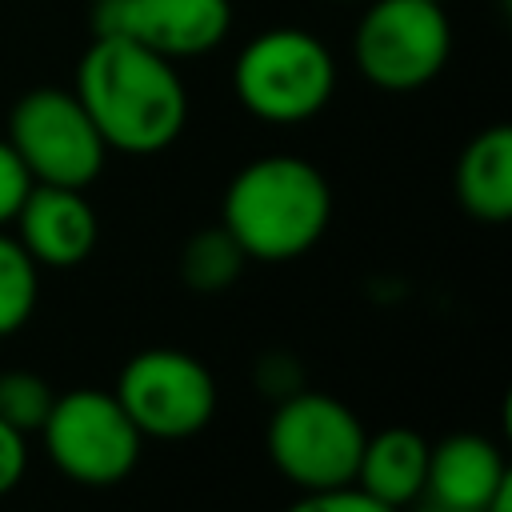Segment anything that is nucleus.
<instances>
[{"label": "nucleus", "mask_w": 512, "mask_h": 512, "mask_svg": "<svg viewBox=\"0 0 512 512\" xmlns=\"http://www.w3.org/2000/svg\"><path fill=\"white\" fill-rule=\"evenodd\" d=\"M72 92L108 152L156 156L188 124V88L176 64L124 36H92Z\"/></svg>", "instance_id": "obj_1"}, {"label": "nucleus", "mask_w": 512, "mask_h": 512, "mask_svg": "<svg viewBox=\"0 0 512 512\" xmlns=\"http://www.w3.org/2000/svg\"><path fill=\"white\" fill-rule=\"evenodd\" d=\"M332 220V188L324 172L288 152L248 160L224 188L220 224L248 260L284 264L304 256Z\"/></svg>", "instance_id": "obj_2"}, {"label": "nucleus", "mask_w": 512, "mask_h": 512, "mask_svg": "<svg viewBox=\"0 0 512 512\" xmlns=\"http://www.w3.org/2000/svg\"><path fill=\"white\" fill-rule=\"evenodd\" d=\"M232 92L240 108L264 124H304L320 116L336 92V56L308 28H264L244 40L232 60Z\"/></svg>", "instance_id": "obj_3"}, {"label": "nucleus", "mask_w": 512, "mask_h": 512, "mask_svg": "<svg viewBox=\"0 0 512 512\" xmlns=\"http://www.w3.org/2000/svg\"><path fill=\"white\" fill-rule=\"evenodd\" d=\"M364 424L360 416L324 392H292L276 400L268 420V456L284 480L300 492L336 488L356 480V464L364 452Z\"/></svg>", "instance_id": "obj_4"}, {"label": "nucleus", "mask_w": 512, "mask_h": 512, "mask_svg": "<svg viewBox=\"0 0 512 512\" xmlns=\"http://www.w3.org/2000/svg\"><path fill=\"white\" fill-rule=\"evenodd\" d=\"M452 56V24L432 0H372L352 28V60L380 92L432 84Z\"/></svg>", "instance_id": "obj_5"}, {"label": "nucleus", "mask_w": 512, "mask_h": 512, "mask_svg": "<svg viewBox=\"0 0 512 512\" xmlns=\"http://www.w3.org/2000/svg\"><path fill=\"white\" fill-rule=\"evenodd\" d=\"M4 140L20 156L32 184L88 188L108 160V144L100 140L76 92L52 84L32 88L12 104Z\"/></svg>", "instance_id": "obj_6"}, {"label": "nucleus", "mask_w": 512, "mask_h": 512, "mask_svg": "<svg viewBox=\"0 0 512 512\" xmlns=\"http://www.w3.org/2000/svg\"><path fill=\"white\" fill-rule=\"evenodd\" d=\"M40 440L48 460L84 488H112L128 480L144 444L120 400L96 388H72L56 396L48 420L40 424Z\"/></svg>", "instance_id": "obj_7"}, {"label": "nucleus", "mask_w": 512, "mask_h": 512, "mask_svg": "<svg viewBox=\"0 0 512 512\" xmlns=\"http://www.w3.org/2000/svg\"><path fill=\"white\" fill-rule=\"evenodd\" d=\"M112 396L152 440H188L204 432L216 416V380L184 348H144L120 376Z\"/></svg>", "instance_id": "obj_8"}, {"label": "nucleus", "mask_w": 512, "mask_h": 512, "mask_svg": "<svg viewBox=\"0 0 512 512\" xmlns=\"http://www.w3.org/2000/svg\"><path fill=\"white\" fill-rule=\"evenodd\" d=\"M232 32V0H92V36H124L164 60H200Z\"/></svg>", "instance_id": "obj_9"}, {"label": "nucleus", "mask_w": 512, "mask_h": 512, "mask_svg": "<svg viewBox=\"0 0 512 512\" xmlns=\"http://www.w3.org/2000/svg\"><path fill=\"white\" fill-rule=\"evenodd\" d=\"M12 224H16V240L40 268L84 264L100 236V220L84 188H56V184H32Z\"/></svg>", "instance_id": "obj_10"}, {"label": "nucleus", "mask_w": 512, "mask_h": 512, "mask_svg": "<svg viewBox=\"0 0 512 512\" xmlns=\"http://www.w3.org/2000/svg\"><path fill=\"white\" fill-rule=\"evenodd\" d=\"M512 480L508 460L496 440L480 432H452L440 444H428L424 496L444 512H484L488 500Z\"/></svg>", "instance_id": "obj_11"}, {"label": "nucleus", "mask_w": 512, "mask_h": 512, "mask_svg": "<svg viewBox=\"0 0 512 512\" xmlns=\"http://www.w3.org/2000/svg\"><path fill=\"white\" fill-rule=\"evenodd\" d=\"M456 200L472 220L504 224L512 216V128L476 132L456 160Z\"/></svg>", "instance_id": "obj_12"}, {"label": "nucleus", "mask_w": 512, "mask_h": 512, "mask_svg": "<svg viewBox=\"0 0 512 512\" xmlns=\"http://www.w3.org/2000/svg\"><path fill=\"white\" fill-rule=\"evenodd\" d=\"M424 472H428V440L412 428H384L376 436H364V452L352 484L400 512L424 496Z\"/></svg>", "instance_id": "obj_13"}, {"label": "nucleus", "mask_w": 512, "mask_h": 512, "mask_svg": "<svg viewBox=\"0 0 512 512\" xmlns=\"http://www.w3.org/2000/svg\"><path fill=\"white\" fill-rule=\"evenodd\" d=\"M244 248L232 240V232L224 228V224H216V228H204V232H196L188 244H184V252H180V280L192 288V292H204V296H212V292H224V288H232L236 284V276L244 272Z\"/></svg>", "instance_id": "obj_14"}, {"label": "nucleus", "mask_w": 512, "mask_h": 512, "mask_svg": "<svg viewBox=\"0 0 512 512\" xmlns=\"http://www.w3.org/2000/svg\"><path fill=\"white\" fill-rule=\"evenodd\" d=\"M40 300V264L0 228V340L20 332Z\"/></svg>", "instance_id": "obj_15"}, {"label": "nucleus", "mask_w": 512, "mask_h": 512, "mask_svg": "<svg viewBox=\"0 0 512 512\" xmlns=\"http://www.w3.org/2000/svg\"><path fill=\"white\" fill-rule=\"evenodd\" d=\"M52 400H56V392L48 388V380L40 372H28V368L0 372V420L20 428L24 436L40 432V424L52 412Z\"/></svg>", "instance_id": "obj_16"}, {"label": "nucleus", "mask_w": 512, "mask_h": 512, "mask_svg": "<svg viewBox=\"0 0 512 512\" xmlns=\"http://www.w3.org/2000/svg\"><path fill=\"white\" fill-rule=\"evenodd\" d=\"M284 512H396L388 504H380L376 496H368L356 484H336V488H316L304 492L296 504H288Z\"/></svg>", "instance_id": "obj_17"}, {"label": "nucleus", "mask_w": 512, "mask_h": 512, "mask_svg": "<svg viewBox=\"0 0 512 512\" xmlns=\"http://www.w3.org/2000/svg\"><path fill=\"white\" fill-rule=\"evenodd\" d=\"M256 384L272 396V400H284L292 392L304 388V368L292 352H268L260 364H256Z\"/></svg>", "instance_id": "obj_18"}, {"label": "nucleus", "mask_w": 512, "mask_h": 512, "mask_svg": "<svg viewBox=\"0 0 512 512\" xmlns=\"http://www.w3.org/2000/svg\"><path fill=\"white\" fill-rule=\"evenodd\" d=\"M28 188H32V176L24 172V164H20V156L12 152V144L0 140V228L12 224V216H16V208L24 204Z\"/></svg>", "instance_id": "obj_19"}, {"label": "nucleus", "mask_w": 512, "mask_h": 512, "mask_svg": "<svg viewBox=\"0 0 512 512\" xmlns=\"http://www.w3.org/2000/svg\"><path fill=\"white\" fill-rule=\"evenodd\" d=\"M28 472V436L0 420V496H8Z\"/></svg>", "instance_id": "obj_20"}, {"label": "nucleus", "mask_w": 512, "mask_h": 512, "mask_svg": "<svg viewBox=\"0 0 512 512\" xmlns=\"http://www.w3.org/2000/svg\"><path fill=\"white\" fill-rule=\"evenodd\" d=\"M484 512H512V480H508V484L488 500V508H484Z\"/></svg>", "instance_id": "obj_21"}, {"label": "nucleus", "mask_w": 512, "mask_h": 512, "mask_svg": "<svg viewBox=\"0 0 512 512\" xmlns=\"http://www.w3.org/2000/svg\"><path fill=\"white\" fill-rule=\"evenodd\" d=\"M408 508H412V504H408ZM412 512H444V508H436V504H428V500H424V504H416Z\"/></svg>", "instance_id": "obj_22"}, {"label": "nucleus", "mask_w": 512, "mask_h": 512, "mask_svg": "<svg viewBox=\"0 0 512 512\" xmlns=\"http://www.w3.org/2000/svg\"><path fill=\"white\" fill-rule=\"evenodd\" d=\"M336 4H352V0H336Z\"/></svg>", "instance_id": "obj_23"}, {"label": "nucleus", "mask_w": 512, "mask_h": 512, "mask_svg": "<svg viewBox=\"0 0 512 512\" xmlns=\"http://www.w3.org/2000/svg\"><path fill=\"white\" fill-rule=\"evenodd\" d=\"M432 4H444V0H432Z\"/></svg>", "instance_id": "obj_24"}]
</instances>
